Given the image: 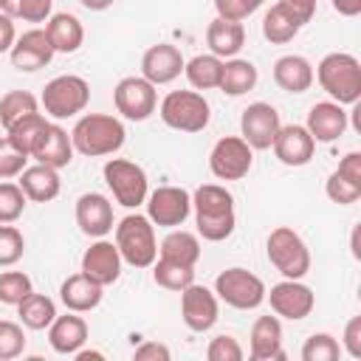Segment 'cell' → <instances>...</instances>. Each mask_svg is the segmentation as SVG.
I'll return each mask as SVG.
<instances>
[{
  "instance_id": "cell-1",
  "label": "cell",
  "mask_w": 361,
  "mask_h": 361,
  "mask_svg": "<svg viewBox=\"0 0 361 361\" xmlns=\"http://www.w3.org/2000/svg\"><path fill=\"white\" fill-rule=\"evenodd\" d=\"M192 212L197 237L209 243H223L234 234L237 214H234V197L220 183H203L192 192Z\"/></svg>"
},
{
  "instance_id": "cell-2",
  "label": "cell",
  "mask_w": 361,
  "mask_h": 361,
  "mask_svg": "<svg viewBox=\"0 0 361 361\" xmlns=\"http://www.w3.org/2000/svg\"><path fill=\"white\" fill-rule=\"evenodd\" d=\"M127 130L121 124V118L107 116V113H85L79 116V121L71 130V141H73V152L87 155V158H102V155H113L124 147Z\"/></svg>"
},
{
  "instance_id": "cell-3",
  "label": "cell",
  "mask_w": 361,
  "mask_h": 361,
  "mask_svg": "<svg viewBox=\"0 0 361 361\" xmlns=\"http://www.w3.org/2000/svg\"><path fill=\"white\" fill-rule=\"evenodd\" d=\"M313 79H319L322 90L338 104H355L361 99V62L353 54H324L313 71Z\"/></svg>"
},
{
  "instance_id": "cell-4",
  "label": "cell",
  "mask_w": 361,
  "mask_h": 361,
  "mask_svg": "<svg viewBox=\"0 0 361 361\" xmlns=\"http://www.w3.org/2000/svg\"><path fill=\"white\" fill-rule=\"evenodd\" d=\"M116 248L121 259L133 268H149L158 257V240L155 226L147 214H127L116 226Z\"/></svg>"
},
{
  "instance_id": "cell-5",
  "label": "cell",
  "mask_w": 361,
  "mask_h": 361,
  "mask_svg": "<svg viewBox=\"0 0 361 361\" xmlns=\"http://www.w3.org/2000/svg\"><path fill=\"white\" fill-rule=\"evenodd\" d=\"M158 116L166 127H172L178 133H200L209 127L212 107H209L206 96L197 90H169L161 99Z\"/></svg>"
},
{
  "instance_id": "cell-6",
  "label": "cell",
  "mask_w": 361,
  "mask_h": 361,
  "mask_svg": "<svg viewBox=\"0 0 361 361\" xmlns=\"http://www.w3.org/2000/svg\"><path fill=\"white\" fill-rule=\"evenodd\" d=\"M268 262L285 276V279H302L310 271V251L299 231L290 226H276L265 240Z\"/></svg>"
},
{
  "instance_id": "cell-7",
  "label": "cell",
  "mask_w": 361,
  "mask_h": 361,
  "mask_svg": "<svg viewBox=\"0 0 361 361\" xmlns=\"http://www.w3.org/2000/svg\"><path fill=\"white\" fill-rule=\"evenodd\" d=\"M39 102L45 107V116H51L56 121L73 118V116H79L87 107V102H90V85L82 76H76V73L54 76L45 85Z\"/></svg>"
},
{
  "instance_id": "cell-8",
  "label": "cell",
  "mask_w": 361,
  "mask_h": 361,
  "mask_svg": "<svg viewBox=\"0 0 361 361\" xmlns=\"http://www.w3.org/2000/svg\"><path fill=\"white\" fill-rule=\"evenodd\" d=\"M102 175H104L107 189L113 192L116 203L124 206V209H138V206L147 200V195H149L147 172H144V166H138L135 161L110 158V161H104Z\"/></svg>"
},
{
  "instance_id": "cell-9",
  "label": "cell",
  "mask_w": 361,
  "mask_h": 361,
  "mask_svg": "<svg viewBox=\"0 0 361 361\" xmlns=\"http://www.w3.org/2000/svg\"><path fill=\"white\" fill-rule=\"evenodd\" d=\"M214 293L234 310H257L265 302V282L248 268H226L214 279Z\"/></svg>"
},
{
  "instance_id": "cell-10",
  "label": "cell",
  "mask_w": 361,
  "mask_h": 361,
  "mask_svg": "<svg viewBox=\"0 0 361 361\" xmlns=\"http://www.w3.org/2000/svg\"><path fill=\"white\" fill-rule=\"evenodd\" d=\"M254 166V149L240 135H223L209 152V169L217 180H243Z\"/></svg>"
},
{
  "instance_id": "cell-11",
  "label": "cell",
  "mask_w": 361,
  "mask_h": 361,
  "mask_svg": "<svg viewBox=\"0 0 361 361\" xmlns=\"http://www.w3.org/2000/svg\"><path fill=\"white\" fill-rule=\"evenodd\" d=\"M113 104L127 121H147L158 107V90L144 76H124L113 90Z\"/></svg>"
},
{
  "instance_id": "cell-12",
  "label": "cell",
  "mask_w": 361,
  "mask_h": 361,
  "mask_svg": "<svg viewBox=\"0 0 361 361\" xmlns=\"http://www.w3.org/2000/svg\"><path fill=\"white\" fill-rule=\"evenodd\" d=\"M147 217L152 226L161 228H178L192 214V195L183 186H158L147 195Z\"/></svg>"
},
{
  "instance_id": "cell-13",
  "label": "cell",
  "mask_w": 361,
  "mask_h": 361,
  "mask_svg": "<svg viewBox=\"0 0 361 361\" xmlns=\"http://www.w3.org/2000/svg\"><path fill=\"white\" fill-rule=\"evenodd\" d=\"M180 319L192 333H206L220 319V299L206 285L192 282L180 290Z\"/></svg>"
},
{
  "instance_id": "cell-14",
  "label": "cell",
  "mask_w": 361,
  "mask_h": 361,
  "mask_svg": "<svg viewBox=\"0 0 361 361\" xmlns=\"http://www.w3.org/2000/svg\"><path fill=\"white\" fill-rule=\"evenodd\" d=\"M282 121L274 104L268 102H254L243 110L240 116V138L251 147V149H271L276 133H279Z\"/></svg>"
},
{
  "instance_id": "cell-15",
  "label": "cell",
  "mask_w": 361,
  "mask_h": 361,
  "mask_svg": "<svg viewBox=\"0 0 361 361\" xmlns=\"http://www.w3.org/2000/svg\"><path fill=\"white\" fill-rule=\"evenodd\" d=\"M265 299L271 302V310L279 319H288V322H302L316 307V296H313V290L302 279H282V282H276L271 288V293H265Z\"/></svg>"
},
{
  "instance_id": "cell-16",
  "label": "cell",
  "mask_w": 361,
  "mask_h": 361,
  "mask_svg": "<svg viewBox=\"0 0 361 361\" xmlns=\"http://www.w3.org/2000/svg\"><path fill=\"white\" fill-rule=\"evenodd\" d=\"M54 54H56V51H54V45H51L45 28H28V31H23V34L14 39L11 51H8L11 65H14L17 71H25V73H34V71L45 68V65L54 59Z\"/></svg>"
},
{
  "instance_id": "cell-17",
  "label": "cell",
  "mask_w": 361,
  "mask_h": 361,
  "mask_svg": "<svg viewBox=\"0 0 361 361\" xmlns=\"http://www.w3.org/2000/svg\"><path fill=\"white\" fill-rule=\"evenodd\" d=\"M121 254L116 248V243L96 237V243H90V248L82 254V274L90 276L93 282H99L102 288L118 282L121 276Z\"/></svg>"
},
{
  "instance_id": "cell-18",
  "label": "cell",
  "mask_w": 361,
  "mask_h": 361,
  "mask_svg": "<svg viewBox=\"0 0 361 361\" xmlns=\"http://www.w3.org/2000/svg\"><path fill=\"white\" fill-rule=\"evenodd\" d=\"M183 65H186V59H183V54L175 45L158 42V45H149L144 51V56H141V76L147 82H152L155 87L158 85H169V82H175L183 73Z\"/></svg>"
},
{
  "instance_id": "cell-19",
  "label": "cell",
  "mask_w": 361,
  "mask_h": 361,
  "mask_svg": "<svg viewBox=\"0 0 361 361\" xmlns=\"http://www.w3.org/2000/svg\"><path fill=\"white\" fill-rule=\"evenodd\" d=\"M271 149L279 158V164L305 166V164H310V158L316 152V141H313V135L307 133L305 124H285V127H279Z\"/></svg>"
},
{
  "instance_id": "cell-20",
  "label": "cell",
  "mask_w": 361,
  "mask_h": 361,
  "mask_svg": "<svg viewBox=\"0 0 361 361\" xmlns=\"http://www.w3.org/2000/svg\"><path fill=\"white\" fill-rule=\"evenodd\" d=\"M76 226L87 237H104L113 231V203L102 192H85L76 200Z\"/></svg>"
},
{
  "instance_id": "cell-21",
  "label": "cell",
  "mask_w": 361,
  "mask_h": 361,
  "mask_svg": "<svg viewBox=\"0 0 361 361\" xmlns=\"http://www.w3.org/2000/svg\"><path fill=\"white\" fill-rule=\"evenodd\" d=\"M307 133L313 135L316 144H333L344 135L347 130V110L338 102H316L307 110Z\"/></svg>"
},
{
  "instance_id": "cell-22",
  "label": "cell",
  "mask_w": 361,
  "mask_h": 361,
  "mask_svg": "<svg viewBox=\"0 0 361 361\" xmlns=\"http://www.w3.org/2000/svg\"><path fill=\"white\" fill-rule=\"evenodd\" d=\"M31 158L37 164H45V166H54V169H62L73 161V141H71V133L54 121H48V127L42 130L37 147L31 149Z\"/></svg>"
},
{
  "instance_id": "cell-23",
  "label": "cell",
  "mask_w": 361,
  "mask_h": 361,
  "mask_svg": "<svg viewBox=\"0 0 361 361\" xmlns=\"http://www.w3.org/2000/svg\"><path fill=\"white\" fill-rule=\"evenodd\" d=\"M251 358L254 361H282V322L279 316H257L251 324Z\"/></svg>"
},
{
  "instance_id": "cell-24",
  "label": "cell",
  "mask_w": 361,
  "mask_h": 361,
  "mask_svg": "<svg viewBox=\"0 0 361 361\" xmlns=\"http://www.w3.org/2000/svg\"><path fill=\"white\" fill-rule=\"evenodd\" d=\"M85 341H87V322L73 310H68L65 316H56L48 324V344L59 355H73Z\"/></svg>"
},
{
  "instance_id": "cell-25",
  "label": "cell",
  "mask_w": 361,
  "mask_h": 361,
  "mask_svg": "<svg viewBox=\"0 0 361 361\" xmlns=\"http://www.w3.org/2000/svg\"><path fill=\"white\" fill-rule=\"evenodd\" d=\"M17 183H20V189L25 192V197L34 200V203H51V200L59 195V189H62L59 169L45 166V164L25 166V169L17 175Z\"/></svg>"
},
{
  "instance_id": "cell-26",
  "label": "cell",
  "mask_w": 361,
  "mask_h": 361,
  "mask_svg": "<svg viewBox=\"0 0 361 361\" xmlns=\"http://www.w3.org/2000/svg\"><path fill=\"white\" fill-rule=\"evenodd\" d=\"M104 288L99 285V282H93L90 276H85L82 271L79 274H71L62 285H59V299H62V305L68 307V310H73V313H90L93 307H99V302H102V293Z\"/></svg>"
},
{
  "instance_id": "cell-27",
  "label": "cell",
  "mask_w": 361,
  "mask_h": 361,
  "mask_svg": "<svg viewBox=\"0 0 361 361\" xmlns=\"http://www.w3.org/2000/svg\"><path fill=\"white\" fill-rule=\"evenodd\" d=\"M305 28V23H302V17L288 6V3H274L268 11H265V17H262V37L271 42V45H285V42H290L299 31Z\"/></svg>"
},
{
  "instance_id": "cell-28",
  "label": "cell",
  "mask_w": 361,
  "mask_h": 361,
  "mask_svg": "<svg viewBox=\"0 0 361 361\" xmlns=\"http://www.w3.org/2000/svg\"><path fill=\"white\" fill-rule=\"evenodd\" d=\"M45 34H48V39H51V45H54L56 54H73L85 42V28H82L79 17L71 14V11L51 14L45 20Z\"/></svg>"
},
{
  "instance_id": "cell-29",
  "label": "cell",
  "mask_w": 361,
  "mask_h": 361,
  "mask_svg": "<svg viewBox=\"0 0 361 361\" xmlns=\"http://www.w3.org/2000/svg\"><path fill=\"white\" fill-rule=\"evenodd\" d=\"M206 45L214 56L220 59H231L243 51L245 45V28L243 23H234V20H223V17H214L206 28Z\"/></svg>"
},
{
  "instance_id": "cell-30",
  "label": "cell",
  "mask_w": 361,
  "mask_h": 361,
  "mask_svg": "<svg viewBox=\"0 0 361 361\" xmlns=\"http://www.w3.org/2000/svg\"><path fill=\"white\" fill-rule=\"evenodd\" d=\"M274 82L285 93H305L313 85V65L299 54H285L274 62Z\"/></svg>"
},
{
  "instance_id": "cell-31",
  "label": "cell",
  "mask_w": 361,
  "mask_h": 361,
  "mask_svg": "<svg viewBox=\"0 0 361 361\" xmlns=\"http://www.w3.org/2000/svg\"><path fill=\"white\" fill-rule=\"evenodd\" d=\"M259 73H257V65L248 62V59H240V56H231V59H223V73H220V90L226 96H245L248 90H254Z\"/></svg>"
},
{
  "instance_id": "cell-32",
  "label": "cell",
  "mask_w": 361,
  "mask_h": 361,
  "mask_svg": "<svg viewBox=\"0 0 361 361\" xmlns=\"http://www.w3.org/2000/svg\"><path fill=\"white\" fill-rule=\"evenodd\" d=\"M158 254H161L164 259H172V262H180V265H192V268H195L197 259H200V240H197V234H192V231L172 228V231L161 240Z\"/></svg>"
},
{
  "instance_id": "cell-33",
  "label": "cell",
  "mask_w": 361,
  "mask_h": 361,
  "mask_svg": "<svg viewBox=\"0 0 361 361\" xmlns=\"http://www.w3.org/2000/svg\"><path fill=\"white\" fill-rule=\"evenodd\" d=\"M223 59L214 54H197L183 65V76L195 90H214L220 85Z\"/></svg>"
},
{
  "instance_id": "cell-34",
  "label": "cell",
  "mask_w": 361,
  "mask_h": 361,
  "mask_svg": "<svg viewBox=\"0 0 361 361\" xmlns=\"http://www.w3.org/2000/svg\"><path fill=\"white\" fill-rule=\"evenodd\" d=\"M17 313H20L23 327H28V330H48V324L56 319V305H54L51 296L31 290V293L17 305Z\"/></svg>"
},
{
  "instance_id": "cell-35",
  "label": "cell",
  "mask_w": 361,
  "mask_h": 361,
  "mask_svg": "<svg viewBox=\"0 0 361 361\" xmlns=\"http://www.w3.org/2000/svg\"><path fill=\"white\" fill-rule=\"evenodd\" d=\"M152 268V279L158 288H166V290H183L195 282V268L192 265H180V262H172V259H164V257H155V262L149 265Z\"/></svg>"
},
{
  "instance_id": "cell-36",
  "label": "cell",
  "mask_w": 361,
  "mask_h": 361,
  "mask_svg": "<svg viewBox=\"0 0 361 361\" xmlns=\"http://www.w3.org/2000/svg\"><path fill=\"white\" fill-rule=\"evenodd\" d=\"M45 127H48V118L37 110V113L20 118L17 124H11V127L6 130V135H8V141H11L20 152H25V155L31 158V149L37 147V141H39V135H42Z\"/></svg>"
},
{
  "instance_id": "cell-37",
  "label": "cell",
  "mask_w": 361,
  "mask_h": 361,
  "mask_svg": "<svg viewBox=\"0 0 361 361\" xmlns=\"http://www.w3.org/2000/svg\"><path fill=\"white\" fill-rule=\"evenodd\" d=\"M39 110V102L34 93L28 90H8L6 96H0V127L8 130L11 124H17L20 118L31 116Z\"/></svg>"
},
{
  "instance_id": "cell-38",
  "label": "cell",
  "mask_w": 361,
  "mask_h": 361,
  "mask_svg": "<svg viewBox=\"0 0 361 361\" xmlns=\"http://www.w3.org/2000/svg\"><path fill=\"white\" fill-rule=\"evenodd\" d=\"M51 6L54 0H3V11L23 23H45L51 17Z\"/></svg>"
},
{
  "instance_id": "cell-39",
  "label": "cell",
  "mask_w": 361,
  "mask_h": 361,
  "mask_svg": "<svg viewBox=\"0 0 361 361\" xmlns=\"http://www.w3.org/2000/svg\"><path fill=\"white\" fill-rule=\"evenodd\" d=\"M341 355V344L330 333H313L302 344V361H336Z\"/></svg>"
},
{
  "instance_id": "cell-40",
  "label": "cell",
  "mask_w": 361,
  "mask_h": 361,
  "mask_svg": "<svg viewBox=\"0 0 361 361\" xmlns=\"http://www.w3.org/2000/svg\"><path fill=\"white\" fill-rule=\"evenodd\" d=\"M34 290L31 276L23 271H3L0 274V305H20Z\"/></svg>"
},
{
  "instance_id": "cell-41",
  "label": "cell",
  "mask_w": 361,
  "mask_h": 361,
  "mask_svg": "<svg viewBox=\"0 0 361 361\" xmlns=\"http://www.w3.org/2000/svg\"><path fill=\"white\" fill-rule=\"evenodd\" d=\"M25 254V237L17 226L0 223V268H11Z\"/></svg>"
},
{
  "instance_id": "cell-42",
  "label": "cell",
  "mask_w": 361,
  "mask_h": 361,
  "mask_svg": "<svg viewBox=\"0 0 361 361\" xmlns=\"http://www.w3.org/2000/svg\"><path fill=\"white\" fill-rule=\"evenodd\" d=\"M25 192L20 189V183H11V180H3L0 183V223H14L23 217L25 212Z\"/></svg>"
},
{
  "instance_id": "cell-43",
  "label": "cell",
  "mask_w": 361,
  "mask_h": 361,
  "mask_svg": "<svg viewBox=\"0 0 361 361\" xmlns=\"http://www.w3.org/2000/svg\"><path fill=\"white\" fill-rule=\"evenodd\" d=\"M324 195H327L333 203H338V206H350V203H355V200L361 197V186L353 183V180H347L338 169H333V172L327 175V180H324Z\"/></svg>"
},
{
  "instance_id": "cell-44",
  "label": "cell",
  "mask_w": 361,
  "mask_h": 361,
  "mask_svg": "<svg viewBox=\"0 0 361 361\" xmlns=\"http://www.w3.org/2000/svg\"><path fill=\"white\" fill-rule=\"evenodd\" d=\"M25 350V333L23 324L0 319V361H11L17 355H23Z\"/></svg>"
},
{
  "instance_id": "cell-45",
  "label": "cell",
  "mask_w": 361,
  "mask_h": 361,
  "mask_svg": "<svg viewBox=\"0 0 361 361\" xmlns=\"http://www.w3.org/2000/svg\"><path fill=\"white\" fill-rule=\"evenodd\" d=\"M28 155L25 152H20L11 141H8V135L6 138H0V180H11V178H17L25 166H28Z\"/></svg>"
},
{
  "instance_id": "cell-46",
  "label": "cell",
  "mask_w": 361,
  "mask_h": 361,
  "mask_svg": "<svg viewBox=\"0 0 361 361\" xmlns=\"http://www.w3.org/2000/svg\"><path fill=\"white\" fill-rule=\"evenodd\" d=\"M243 355L245 353H243L240 341L234 336H226V333L214 336L209 341V347H206V358L209 361H243Z\"/></svg>"
},
{
  "instance_id": "cell-47",
  "label": "cell",
  "mask_w": 361,
  "mask_h": 361,
  "mask_svg": "<svg viewBox=\"0 0 361 361\" xmlns=\"http://www.w3.org/2000/svg\"><path fill=\"white\" fill-rule=\"evenodd\" d=\"M265 0H214V11L217 17L223 20H234V23H243L245 17H251Z\"/></svg>"
},
{
  "instance_id": "cell-48",
  "label": "cell",
  "mask_w": 361,
  "mask_h": 361,
  "mask_svg": "<svg viewBox=\"0 0 361 361\" xmlns=\"http://www.w3.org/2000/svg\"><path fill=\"white\" fill-rule=\"evenodd\" d=\"M341 350H344L350 358H361V316H353V319L344 324Z\"/></svg>"
},
{
  "instance_id": "cell-49",
  "label": "cell",
  "mask_w": 361,
  "mask_h": 361,
  "mask_svg": "<svg viewBox=\"0 0 361 361\" xmlns=\"http://www.w3.org/2000/svg\"><path fill=\"white\" fill-rule=\"evenodd\" d=\"M133 358H135V361H169L172 353H169V347L161 344V341H141V344L133 350Z\"/></svg>"
},
{
  "instance_id": "cell-50",
  "label": "cell",
  "mask_w": 361,
  "mask_h": 361,
  "mask_svg": "<svg viewBox=\"0 0 361 361\" xmlns=\"http://www.w3.org/2000/svg\"><path fill=\"white\" fill-rule=\"evenodd\" d=\"M338 172L347 178V180H353V183H358L361 186V152H347L341 161H338Z\"/></svg>"
},
{
  "instance_id": "cell-51",
  "label": "cell",
  "mask_w": 361,
  "mask_h": 361,
  "mask_svg": "<svg viewBox=\"0 0 361 361\" xmlns=\"http://www.w3.org/2000/svg\"><path fill=\"white\" fill-rule=\"evenodd\" d=\"M14 39H17L14 20H11L6 11H0V54H8L11 45H14Z\"/></svg>"
},
{
  "instance_id": "cell-52",
  "label": "cell",
  "mask_w": 361,
  "mask_h": 361,
  "mask_svg": "<svg viewBox=\"0 0 361 361\" xmlns=\"http://www.w3.org/2000/svg\"><path fill=\"white\" fill-rule=\"evenodd\" d=\"M282 3H288L302 17V23H310L313 14H316V0H282Z\"/></svg>"
},
{
  "instance_id": "cell-53",
  "label": "cell",
  "mask_w": 361,
  "mask_h": 361,
  "mask_svg": "<svg viewBox=\"0 0 361 361\" xmlns=\"http://www.w3.org/2000/svg\"><path fill=\"white\" fill-rule=\"evenodd\" d=\"M333 11H338L341 17H358L361 14V0H330Z\"/></svg>"
},
{
  "instance_id": "cell-54",
  "label": "cell",
  "mask_w": 361,
  "mask_h": 361,
  "mask_svg": "<svg viewBox=\"0 0 361 361\" xmlns=\"http://www.w3.org/2000/svg\"><path fill=\"white\" fill-rule=\"evenodd\" d=\"M87 11H104V8H110L116 0H79Z\"/></svg>"
},
{
  "instance_id": "cell-55",
  "label": "cell",
  "mask_w": 361,
  "mask_h": 361,
  "mask_svg": "<svg viewBox=\"0 0 361 361\" xmlns=\"http://www.w3.org/2000/svg\"><path fill=\"white\" fill-rule=\"evenodd\" d=\"M73 358H76V361H90V358H104V353H99V350H82V347H79V350L73 353Z\"/></svg>"
},
{
  "instance_id": "cell-56",
  "label": "cell",
  "mask_w": 361,
  "mask_h": 361,
  "mask_svg": "<svg viewBox=\"0 0 361 361\" xmlns=\"http://www.w3.org/2000/svg\"><path fill=\"white\" fill-rule=\"evenodd\" d=\"M0 11H3V0H0Z\"/></svg>"
}]
</instances>
